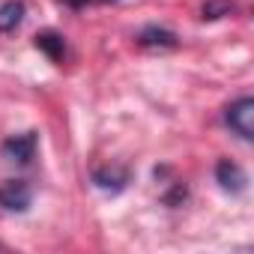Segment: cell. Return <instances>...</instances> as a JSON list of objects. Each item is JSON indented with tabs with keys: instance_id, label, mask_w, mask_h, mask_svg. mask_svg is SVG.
<instances>
[{
	"instance_id": "cell-1",
	"label": "cell",
	"mask_w": 254,
	"mask_h": 254,
	"mask_svg": "<svg viewBox=\"0 0 254 254\" xmlns=\"http://www.w3.org/2000/svg\"><path fill=\"white\" fill-rule=\"evenodd\" d=\"M224 123L239 141H251L254 138V99L239 96L236 102H230L224 108Z\"/></svg>"
},
{
	"instance_id": "cell-2",
	"label": "cell",
	"mask_w": 254,
	"mask_h": 254,
	"mask_svg": "<svg viewBox=\"0 0 254 254\" xmlns=\"http://www.w3.org/2000/svg\"><path fill=\"white\" fill-rule=\"evenodd\" d=\"M33 203V189L27 180H6L0 183V209L6 212H27Z\"/></svg>"
},
{
	"instance_id": "cell-3",
	"label": "cell",
	"mask_w": 254,
	"mask_h": 254,
	"mask_svg": "<svg viewBox=\"0 0 254 254\" xmlns=\"http://www.w3.org/2000/svg\"><path fill=\"white\" fill-rule=\"evenodd\" d=\"M36 147H39V135L36 132H21V135H12L3 141L0 153H3L6 162H15V165H30L36 159Z\"/></svg>"
},
{
	"instance_id": "cell-4",
	"label": "cell",
	"mask_w": 254,
	"mask_h": 254,
	"mask_svg": "<svg viewBox=\"0 0 254 254\" xmlns=\"http://www.w3.org/2000/svg\"><path fill=\"white\" fill-rule=\"evenodd\" d=\"M135 42H138L141 48H150V51H174V48L180 45V36H177L174 30H168V27L150 24V27L138 30Z\"/></svg>"
},
{
	"instance_id": "cell-5",
	"label": "cell",
	"mask_w": 254,
	"mask_h": 254,
	"mask_svg": "<svg viewBox=\"0 0 254 254\" xmlns=\"http://www.w3.org/2000/svg\"><path fill=\"white\" fill-rule=\"evenodd\" d=\"M215 183H218L224 191H230V194H239V191H245V186H248V177H245V171H242L236 162H230V159H221V162L215 165Z\"/></svg>"
},
{
	"instance_id": "cell-6",
	"label": "cell",
	"mask_w": 254,
	"mask_h": 254,
	"mask_svg": "<svg viewBox=\"0 0 254 254\" xmlns=\"http://www.w3.org/2000/svg\"><path fill=\"white\" fill-rule=\"evenodd\" d=\"M93 186L102 189V191H123L126 186H129V171L126 168H96L93 171Z\"/></svg>"
},
{
	"instance_id": "cell-7",
	"label": "cell",
	"mask_w": 254,
	"mask_h": 254,
	"mask_svg": "<svg viewBox=\"0 0 254 254\" xmlns=\"http://www.w3.org/2000/svg\"><path fill=\"white\" fill-rule=\"evenodd\" d=\"M36 48L48 57V60H54V63H63V57H66V39L57 33V30H42V33H36Z\"/></svg>"
},
{
	"instance_id": "cell-8",
	"label": "cell",
	"mask_w": 254,
	"mask_h": 254,
	"mask_svg": "<svg viewBox=\"0 0 254 254\" xmlns=\"http://www.w3.org/2000/svg\"><path fill=\"white\" fill-rule=\"evenodd\" d=\"M24 0H6V3H0V33H12L15 27H21L24 21Z\"/></svg>"
},
{
	"instance_id": "cell-9",
	"label": "cell",
	"mask_w": 254,
	"mask_h": 254,
	"mask_svg": "<svg viewBox=\"0 0 254 254\" xmlns=\"http://www.w3.org/2000/svg\"><path fill=\"white\" fill-rule=\"evenodd\" d=\"M233 12V3L230 0H206V3L200 6V18L203 21H215V18H224Z\"/></svg>"
},
{
	"instance_id": "cell-10",
	"label": "cell",
	"mask_w": 254,
	"mask_h": 254,
	"mask_svg": "<svg viewBox=\"0 0 254 254\" xmlns=\"http://www.w3.org/2000/svg\"><path fill=\"white\" fill-rule=\"evenodd\" d=\"M69 6H87V3H93V0H66Z\"/></svg>"
}]
</instances>
